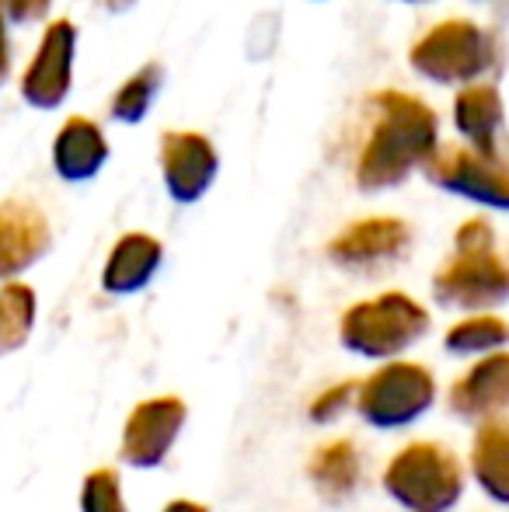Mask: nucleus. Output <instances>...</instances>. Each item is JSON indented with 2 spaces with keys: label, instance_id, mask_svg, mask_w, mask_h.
<instances>
[{
  "label": "nucleus",
  "instance_id": "nucleus-22",
  "mask_svg": "<svg viewBox=\"0 0 509 512\" xmlns=\"http://www.w3.org/2000/svg\"><path fill=\"white\" fill-rule=\"evenodd\" d=\"M81 512H129L123 499V485L112 467H98L81 485Z\"/></svg>",
  "mask_w": 509,
  "mask_h": 512
},
{
  "label": "nucleus",
  "instance_id": "nucleus-2",
  "mask_svg": "<svg viewBox=\"0 0 509 512\" xmlns=\"http://www.w3.org/2000/svg\"><path fill=\"white\" fill-rule=\"evenodd\" d=\"M433 297L457 310H489L509 300V258L496 251V234L485 220H468L457 230L454 255L433 279Z\"/></svg>",
  "mask_w": 509,
  "mask_h": 512
},
{
  "label": "nucleus",
  "instance_id": "nucleus-8",
  "mask_svg": "<svg viewBox=\"0 0 509 512\" xmlns=\"http://www.w3.org/2000/svg\"><path fill=\"white\" fill-rule=\"evenodd\" d=\"M185 418H189V408L175 394L140 401L129 411L123 425V460L129 467H136V471L161 467L164 457L171 453V446L182 436Z\"/></svg>",
  "mask_w": 509,
  "mask_h": 512
},
{
  "label": "nucleus",
  "instance_id": "nucleus-5",
  "mask_svg": "<svg viewBox=\"0 0 509 512\" xmlns=\"http://www.w3.org/2000/svg\"><path fill=\"white\" fill-rule=\"evenodd\" d=\"M415 74L433 84H471L496 60L492 39L482 25L468 18H450L433 25L408 53Z\"/></svg>",
  "mask_w": 509,
  "mask_h": 512
},
{
  "label": "nucleus",
  "instance_id": "nucleus-16",
  "mask_svg": "<svg viewBox=\"0 0 509 512\" xmlns=\"http://www.w3.org/2000/svg\"><path fill=\"white\" fill-rule=\"evenodd\" d=\"M454 126L475 150L496 154V133L503 126V98L492 84L471 81L454 98Z\"/></svg>",
  "mask_w": 509,
  "mask_h": 512
},
{
  "label": "nucleus",
  "instance_id": "nucleus-27",
  "mask_svg": "<svg viewBox=\"0 0 509 512\" xmlns=\"http://www.w3.org/2000/svg\"><path fill=\"white\" fill-rule=\"evenodd\" d=\"M405 4H426V0H405Z\"/></svg>",
  "mask_w": 509,
  "mask_h": 512
},
{
  "label": "nucleus",
  "instance_id": "nucleus-3",
  "mask_svg": "<svg viewBox=\"0 0 509 512\" xmlns=\"http://www.w3.org/2000/svg\"><path fill=\"white\" fill-rule=\"evenodd\" d=\"M384 492L405 512H450L464 495L461 460L440 443H408L387 464Z\"/></svg>",
  "mask_w": 509,
  "mask_h": 512
},
{
  "label": "nucleus",
  "instance_id": "nucleus-13",
  "mask_svg": "<svg viewBox=\"0 0 509 512\" xmlns=\"http://www.w3.org/2000/svg\"><path fill=\"white\" fill-rule=\"evenodd\" d=\"M450 408L464 422H489L509 411V352H492L450 387Z\"/></svg>",
  "mask_w": 509,
  "mask_h": 512
},
{
  "label": "nucleus",
  "instance_id": "nucleus-14",
  "mask_svg": "<svg viewBox=\"0 0 509 512\" xmlns=\"http://www.w3.org/2000/svg\"><path fill=\"white\" fill-rule=\"evenodd\" d=\"M161 262H164V248L157 237L140 234V230L123 234L102 269V290L112 293V297L140 293L143 286H150V279L157 276Z\"/></svg>",
  "mask_w": 509,
  "mask_h": 512
},
{
  "label": "nucleus",
  "instance_id": "nucleus-10",
  "mask_svg": "<svg viewBox=\"0 0 509 512\" xmlns=\"http://www.w3.org/2000/svg\"><path fill=\"white\" fill-rule=\"evenodd\" d=\"M217 171L220 157L203 133H192V129L161 133V178L175 203H199L210 192Z\"/></svg>",
  "mask_w": 509,
  "mask_h": 512
},
{
  "label": "nucleus",
  "instance_id": "nucleus-24",
  "mask_svg": "<svg viewBox=\"0 0 509 512\" xmlns=\"http://www.w3.org/2000/svg\"><path fill=\"white\" fill-rule=\"evenodd\" d=\"M49 4H53V0H0V7H4L7 18H11V21H21V25L46 18Z\"/></svg>",
  "mask_w": 509,
  "mask_h": 512
},
{
  "label": "nucleus",
  "instance_id": "nucleus-4",
  "mask_svg": "<svg viewBox=\"0 0 509 512\" xmlns=\"http://www.w3.org/2000/svg\"><path fill=\"white\" fill-rule=\"evenodd\" d=\"M429 331V314L408 293H381L353 304L339 321V342L363 359H394Z\"/></svg>",
  "mask_w": 509,
  "mask_h": 512
},
{
  "label": "nucleus",
  "instance_id": "nucleus-18",
  "mask_svg": "<svg viewBox=\"0 0 509 512\" xmlns=\"http://www.w3.org/2000/svg\"><path fill=\"white\" fill-rule=\"evenodd\" d=\"M471 474L485 495L509 506V425L489 422L471 446Z\"/></svg>",
  "mask_w": 509,
  "mask_h": 512
},
{
  "label": "nucleus",
  "instance_id": "nucleus-21",
  "mask_svg": "<svg viewBox=\"0 0 509 512\" xmlns=\"http://www.w3.org/2000/svg\"><path fill=\"white\" fill-rule=\"evenodd\" d=\"M161 84H164L161 63H147V67H140L133 77H126L123 88H119L116 98H112V119L140 122L143 115L150 112V105H154Z\"/></svg>",
  "mask_w": 509,
  "mask_h": 512
},
{
  "label": "nucleus",
  "instance_id": "nucleus-6",
  "mask_svg": "<svg viewBox=\"0 0 509 512\" xmlns=\"http://www.w3.org/2000/svg\"><path fill=\"white\" fill-rule=\"evenodd\" d=\"M436 401V380L419 363H387L356 391V411L374 429H405Z\"/></svg>",
  "mask_w": 509,
  "mask_h": 512
},
{
  "label": "nucleus",
  "instance_id": "nucleus-20",
  "mask_svg": "<svg viewBox=\"0 0 509 512\" xmlns=\"http://www.w3.org/2000/svg\"><path fill=\"white\" fill-rule=\"evenodd\" d=\"M509 342V324L503 317L492 314H478L468 317V321H457L454 328L447 331L443 345L454 356H478V352H496Z\"/></svg>",
  "mask_w": 509,
  "mask_h": 512
},
{
  "label": "nucleus",
  "instance_id": "nucleus-26",
  "mask_svg": "<svg viewBox=\"0 0 509 512\" xmlns=\"http://www.w3.org/2000/svg\"><path fill=\"white\" fill-rule=\"evenodd\" d=\"M161 512H210L203 506V502H192V499H175V502H168Z\"/></svg>",
  "mask_w": 509,
  "mask_h": 512
},
{
  "label": "nucleus",
  "instance_id": "nucleus-19",
  "mask_svg": "<svg viewBox=\"0 0 509 512\" xmlns=\"http://www.w3.org/2000/svg\"><path fill=\"white\" fill-rule=\"evenodd\" d=\"M35 290L25 283L0 286V359L18 352L35 328Z\"/></svg>",
  "mask_w": 509,
  "mask_h": 512
},
{
  "label": "nucleus",
  "instance_id": "nucleus-17",
  "mask_svg": "<svg viewBox=\"0 0 509 512\" xmlns=\"http://www.w3.org/2000/svg\"><path fill=\"white\" fill-rule=\"evenodd\" d=\"M307 478L321 492V499L342 502L356 492L360 485V450L349 439H335L314 450L311 464H307Z\"/></svg>",
  "mask_w": 509,
  "mask_h": 512
},
{
  "label": "nucleus",
  "instance_id": "nucleus-7",
  "mask_svg": "<svg viewBox=\"0 0 509 512\" xmlns=\"http://www.w3.org/2000/svg\"><path fill=\"white\" fill-rule=\"evenodd\" d=\"M426 175L440 189L471 199V203L509 209V164L499 161L496 154L475 150L471 143L436 147V154L426 161Z\"/></svg>",
  "mask_w": 509,
  "mask_h": 512
},
{
  "label": "nucleus",
  "instance_id": "nucleus-9",
  "mask_svg": "<svg viewBox=\"0 0 509 512\" xmlns=\"http://www.w3.org/2000/svg\"><path fill=\"white\" fill-rule=\"evenodd\" d=\"M74 49H77V28L74 21L56 18L42 32V42L21 77V98L32 108H60L70 95L74 81Z\"/></svg>",
  "mask_w": 509,
  "mask_h": 512
},
{
  "label": "nucleus",
  "instance_id": "nucleus-15",
  "mask_svg": "<svg viewBox=\"0 0 509 512\" xmlns=\"http://www.w3.org/2000/svg\"><path fill=\"white\" fill-rule=\"evenodd\" d=\"M109 161V143L98 122L84 115H70L53 140V168L67 182H88Z\"/></svg>",
  "mask_w": 509,
  "mask_h": 512
},
{
  "label": "nucleus",
  "instance_id": "nucleus-25",
  "mask_svg": "<svg viewBox=\"0 0 509 512\" xmlns=\"http://www.w3.org/2000/svg\"><path fill=\"white\" fill-rule=\"evenodd\" d=\"M7 70H11V46H7V25H4V7H0V84H4Z\"/></svg>",
  "mask_w": 509,
  "mask_h": 512
},
{
  "label": "nucleus",
  "instance_id": "nucleus-12",
  "mask_svg": "<svg viewBox=\"0 0 509 512\" xmlns=\"http://www.w3.org/2000/svg\"><path fill=\"white\" fill-rule=\"evenodd\" d=\"M53 244L49 220L28 199H4L0 203V279H14L32 269Z\"/></svg>",
  "mask_w": 509,
  "mask_h": 512
},
{
  "label": "nucleus",
  "instance_id": "nucleus-11",
  "mask_svg": "<svg viewBox=\"0 0 509 512\" xmlns=\"http://www.w3.org/2000/svg\"><path fill=\"white\" fill-rule=\"evenodd\" d=\"M412 244V230L398 216H370L356 220L328 244V258L346 269H370V265L394 262Z\"/></svg>",
  "mask_w": 509,
  "mask_h": 512
},
{
  "label": "nucleus",
  "instance_id": "nucleus-1",
  "mask_svg": "<svg viewBox=\"0 0 509 512\" xmlns=\"http://www.w3.org/2000/svg\"><path fill=\"white\" fill-rule=\"evenodd\" d=\"M374 126L356 164V185L363 192H384L401 185L440 147V122L426 102L405 91H377L370 98Z\"/></svg>",
  "mask_w": 509,
  "mask_h": 512
},
{
  "label": "nucleus",
  "instance_id": "nucleus-23",
  "mask_svg": "<svg viewBox=\"0 0 509 512\" xmlns=\"http://www.w3.org/2000/svg\"><path fill=\"white\" fill-rule=\"evenodd\" d=\"M356 391H360V384H353V380H342V384H335V387H328V391H321L318 398L311 401V408H307L311 422H318V425L335 422V418H339L342 411L349 408V401L356 398Z\"/></svg>",
  "mask_w": 509,
  "mask_h": 512
}]
</instances>
